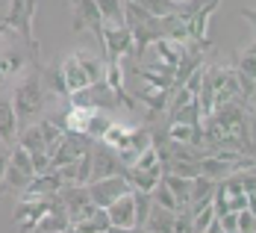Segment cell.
Segmentation results:
<instances>
[{
  "instance_id": "40",
  "label": "cell",
  "mask_w": 256,
  "mask_h": 233,
  "mask_svg": "<svg viewBox=\"0 0 256 233\" xmlns=\"http://www.w3.org/2000/svg\"><path fill=\"white\" fill-rule=\"evenodd\" d=\"M248 171H250V174H256V162H254V165H250V168H248Z\"/></svg>"
},
{
  "instance_id": "36",
  "label": "cell",
  "mask_w": 256,
  "mask_h": 233,
  "mask_svg": "<svg viewBox=\"0 0 256 233\" xmlns=\"http://www.w3.org/2000/svg\"><path fill=\"white\" fill-rule=\"evenodd\" d=\"M256 230V215L250 212V209H238V233H250Z\"/></svg>"
},
{
  "instance_id": "8",
  "label": "cell",
  "mask_w": 256,
  "mask_h": 233,
  "mask_svg": "<svg viewBox=\"0 0 256 233\" xmlns=\"http://www.w3.org/2000/svg\"><path fill=\"white\" fill-rule=\"evenodd\" d=\"M71 30L74 33L92 30L98 45H103V18L94 0H71Z\"/></svg>"
},
{
  "instance_id": "24",
  "label": "cell",
  "mask_w": 256,
  "mask_h": 233,
  "mask_svg": "<svg viewBox=\"0 0 256 233\" xmlns=\"http://www.w3.org/2000/svg\"><path fill=\"white\" fill-rule=\"evenodd\" d=\"M15 145H21V148L30 151V154H36V151H48V145H44V133H42V124H38V121L24 124V127L18 130V142H15Z\"/></svg>"
},
{
  "instance_id": "9",
  "label": "cell",
  "mask_w": 256,
  "mask_h": 233,
  "mask_svg": "<svg viewBox=\"0 0 256 233\" xmlns=\"http://www.w3.org/2000/svg\"><path fill=\"white\" fill-rule=\"evenodd\" d=\"M88 192H92V201L94 207H109L112 201H118L124 192H130V183L124 174H112V177H100V180L88 183Z\"/></svg>"
},
{
  "instance_id": "15",
  "label": "cell",
  "mask_w": 256,
  "mask_h": 233,
  "mask_svg": "<svg viewBox=\"0 0 256 233\" xmlns=\"http://www.w3.org/2000/svg\"><path fill=\"white\" fill-rule=\"evenodd\" d=\"M59 68H62V74H65V83H68V92H71V95L94 83V80L88 77V71H86L82 59H80V51H71V53H68V56L59 62Z\"/></svg>"
},
{
  "instance_id": "25",
  "label": "cell",
  "mask_w": 256,
  "mask_h": 233,
  "mask_svg": "<svg viewBox=\"0 0 256 233\" xmlns=\"http://www.w3.org/2000/svg\"><path fill=\"white\" fill-rule=\"evenodd\" d=\"M132 124H121V121H112L109 127H106V133L100 136V142H106L109 148H115V151H121V148H127L130 139H132Z\"/></svg>"
},
{
  "instance_id": "13",
  "label": "cell",
  "mask_w": 256,
  "mask_h": 233,
  "mask_svg": "<svg viewBox=\"0 0 256 233\" xmlns=\"http://www.w3.org/2000/svg\"><path fill=\"white\" fill-rule=\"evenodd\" d=\"M92 142H94V139H88V136L65 133V136H62V142L56 145V151L50 154V165H53V168H59V165H65V162H71V159H77V156L88 154Z\"/></svg>"
},
{
  "instance_id": "5",
  "label": "cell",
  "mask_w": 256,
  "mask_h": 233,
  "mask_svg": "<svg viewBox=\"0 0 256 233\" xmlns=\"http://www.w3.org/2000/svg\"><path fill=\"white\" fill-rule=\"evenodd\" d=\"M62 207L68 212L71 224L80 218H88L94 212V201H92V192H88V183H62V189L56 192Z\"/></svg>"
},
{
  "instance_id": "31",
  "label": "cell",
  "mask_w": 256,
  "mask_h": 233,
  "mask_svg": "<svg viewBox=\"0 0 256 233\" xmlns=\"http://www.w3.org/2000/svg\"><path fill=\"white\" fill-rule=\"evenodd\" d=\"M38 124H42V133H44V145H48V154H53V151H56V145L62 142L65 130L59 127L53 118H38Z\"/></svg>"
},
{
  "instance_id": "12",
  "label": "cell",
  "mask_w": 256,
  "mask_h": 233,
  "mask_svg": "<svg viewBox=\"0 0 256 233\" xmlns=\"http://www.w3.org/2000/svg\"><path fill=\"white\" fill-rule=\"evenodd\" d=\"M48 207H50V195L48 198H24L21 195V201L15 204V227L18 230H36L38 218L48 212Z\"/></svg>"
},
{
  "instance_id": "16",
  "label": "cell",
  "mask_w": 256,
  "mask_h": 233,
  "mask_svg": "<svg viewBox=\"0 0 256 233\" xmlns=\"http://www.w3.org/2000/svg\"><path fill=\"white\" fill-rule=\"evenodd\" d=\"M18 130H21V121H18V112L12 106V98H0V142L15 145Z\"/></svg>"
},
{
  "instance_id": "6",
  "label": "cell",
  "mask_w": 256,
  "mask_h": 233,
  "mask_svg": "<svg viewBox=\"0 0 256 233\" xmlns=\"http://www.w3.org/2000/svg\"><path fill=\"white\" fill-rule=\"evenodd\" d=\"M100 56L106 62H124L132 56V30L130 27H103Z\"/></svg>"
},
{
  "instance_id": "10",
  "label": "cell",
  "mask_w": 256,
  "mask_h": 233,
  "mask_svg": "<svg viewBox=\"0 0 256 233\" xmlns=\"http://www.w3.org/2000/svg\"><path fill=\"white\" fill-rule=\"evenodd\" d=\"M32 65H42L36 56L30 51H18V48H3L0 51V83H9V80L21 77L26 68H32Z\"/></svg>"
},
{
  "instance_id": "7",
  "label": "cell",
  "mask_w": 256,
  "mask_h": 233,
  "mask_svg": "<svg viewBox=\"0 0 256 233\" xmlns=\"http://www.w3.org/2000/svg\"><path fill=\"white\" fill-rule=\"evenodd\" d=\"M92 180H100V177H112V174H124V162H121V156L115 148H109L106 142L100 139H94L92 142ZM88 180V183H92Z\"/></svg>"
},
{
  "instance_id": "14",
  "label": "cell",
  "mask_w": 256,
  "mask_h": 233,
  "mask_svg": "<svg viewBox=\"0 0 256 233\" xmlns=\"http://www.w3.org/2000/svg\"><path fill=\"white\" fill-rule=\"evenodd\" d=\"M109 221H112V230H136V198H132V189L124 192L118 201H112L109 207Z\"/></svg>"
},
{
  "instance_id": "28",
  "label": "cell",
  "mask_w": 256,
  "mask_h": 233,
  "mask_svg": "<svg viewBox=\"0 0 256 233\" xmlns=\"http://www.w3.org/2000/svg\"><path fill=\"white\" fill-rule=\"evenodd\" d=\"M168 121H182V124H204V115H200V104H198V98H194V101H188V104H182L180 109H174V112H168Z\"/></svg>"
},
{
  "instance_id": "43",
  "label": "cell",
  "mask_w": 256,
  "mask_h": 233,
  "mask_svg": "<svg viewBox=\"0 0 256 233\" xmlns=\"http://www.w3.org/2000/svg\"><path fill=\"white\" fill-rule=\"evenodd\" d=\"M254 51H256V45H254Z\"/></svg>"
},
{
  "instance_id": "21",
  "label": "cell",
  "mask_w": 256,
  "mask_h": 233,
  "mask_svg": "<svg viewBox=\"0 0 256 233\" xmlns=\"http://www.w3.org/2000/svg\"><path fill=\"white\" fill-rule=\"evenodd\" d=\"M174 218H177L174 209L162 207V204H154L150 212H148L144 230H150V233H174Z\"/></svg>"
},
{
  "instance_id": "33",
  "label": "cell",
  "mask_w": 256,
  "mask_h": 233,
  "mask_svg": "<svg viewBox=\"0 0 256 233\" xmlns=\"http://www.w3.org/2000/svg\"><path fill=\"white\" fill-rule=\"evenodd\" d=\"M109 124H112V118H109L103 109H98V115L92 118V124H88V133H86V136H88V139H100Z\"/></svg>"
},
{
  "instance_id": "4",
  "label": "cell",
  "mask_w": 256,
  "mask_h": 233,
  "mask_svg": "<svg viewBox=\"0 0 256 233\" xmlns=\"http://www.w3.org/2000/svg\"><path fill=\"white\" fill-rule=\"evenodd\" d=\"M36 177V168H32V156L30 151H24L21 145H12V156H9V165H6V174H3V183H0V192H15L21 195L30 180Z\"/></svg>"
},
{
  "instance_id": "11",
  "label": "cell",
  "mask_w": 256,
  "mask_h": 233,
  "mask_svg": "<svg viewBox=\"0 0 256 233\" xmlns=\"http://www.w3.org/2000/svg\"><path fill=\"white\" fill-rule=\"evenodd\" d=\"M221 6V0H206L198 12H192L186 18V30H188V42L200 45V48H209V18L212 12Z\"/></svg>"
},
{
  "instance_id": "38",
  "label": "cell",
  "mask_w": 256,
  "mask_h": 233,
  "mask_svg": "<svg viewBox=\"0 0 256 233\" xmlns=\"http://www.w3.org/2000/svg\"><path fill=\"white\" fill-rule=\"evenodd\" d=\"M242 18H244V21H250V24L256 27V9H250V6H244V9H242Z\"/></svg>"
},
{
  "instance_id": "26",
  "label": "cell",
  "mask_w": 256,
  "mask_h": 233,
  "mask_svg": "<svg viewBox=\"0 0 256 233\" xmlns=\"http://www.w3.org/2000/svg\"><path fill=\"white\" fill-rule=\"evenodd\" d=\"M162 183L177 195L180 207H188V195H192V177H182V174H174V171H162Z\"/></svg>"
},
{
  "instance_id": "39",
  "label": "cell",
  "mask_w": 256,
  "mask_h": 233,
  "mask_svg": "<svg viewBox=\"0 0 256 233\" xmlns=\"http://www.w3.org/2000/svg\"><path fill=\"white\" fill-rule=\"evenodd\" d=\"M9 33V24H6V15H0V36H6Z\"/></svg>"
},
{
  "instance_id": "35",
  "label": "cell",
  "mask_w": 256,
  "mask_h": 233,
  "mask_svg": "<svg viewBox=\"0 0 256 233\" xmlns=\"http://www.w3.org/2000/svg\"><path fill=\"white\" fill-rule=\"evenodd\" d=\"M236 68H238L242 74H248V77H256V51H250V48H248V51L238 56Z\"/></svg>"
},
{
  "instance_id": "44",
  "label": "cell",
  "mask_w": 256,
  "mask_h": 233,
  "mask_svg": "<svg viewBox=\"0 0 256 233\" xmlns=\"http://www.w3.org/2000/svg\"><path fill=\"white\" fill-rule=\"evenodd\" d=\"M254 80H256V77H254Z\"/></svg>"
},
{
  "instance_id": "2",
  "label": "cell",
  "mask_w": 256,
  "mask_h": 233,
  "mask_svg": "<svg viewBox=\"0 0 256 233\" xmlns=\"http://www.w3.org/2000/svg\"><path fill=\"white\" fill-rule=\"evenodd\" d=\"M12 106L18 112V121L21 127L24 124H32L42 118L44 106H48V89H44V80H42V65H32L26 68L21 80L12 86Z\"/></svg>"
},
{
  "instance_id": "18",
  "label": "cell",
  "mask_w": 256,
  "mask_h": 233,
  "mask_svg": "<svg viewBox=\"0 0 256 233\" xmlns=\"http://www.w3.org/2000/svg\"><path fill=\"white\" fill-rule=\"evenodd\" d=\"M88 151H92V148H88ZM56 171H59L62 183H88L92 180V156L82 154V156H77V159H71V162H65V165H59Z\"/></svg>"
},
{
  "instance_id": "23",
  "label": "cell",
  "mask_w": 256,
  "mask_h": 233,
  "mask_svg": "<svg viewBox=\"0 0 256 233\" xmlns=\"http://www.w3.org/2000/svg\"><path fill=\"white\" fill-rule=\"evenodd\" d=\"M42 80H44L48 95H53V98H71L68 83H65V74H62L59 65H42Z\"/></svg>"
},
{
  "instance_id": "3",
  "label": "cell",
  "mask_w": 256,
  "mask_h": 233,
  "mask_svg": "<svg viewBox=\"0 0 256 233\" xmlns=\"http://www.w3.org/2000/svg\"><path fill=\"white\" fill-rule=\"evenodd\" d=\"M6 24L15 36H21L26 45V51L32 53L36 59L42 56V45L32 33V24H36V0H9L6 6Z\"/></svg>"
},
{
  "instance_id": "22",
  "label": "cell",
  "mask_w": 256,
  "mask_h": 233,
  "mask_svg": "<svg viewBox=\"0 0 256 233\" xmlns=\"http://www.w3.org/2000/svg\"><path fill=\"white\" fill-rule=\"evenodd\" d=\"M138 98H142V104L148 106L154 115H159V112L168 109V98H171V92H168V89H159V86H150V83H142Z\"/></svg>"
},
{
  "instance_id": "32",
  "label": "cell",
  "mask_w": 256,
  "mask_h": 233,
  "mask_svg": "<svg viewBox=\"0 0 256 233\" xmlns=\"http://www.w3.org/2000/svg\"><path fill=\"white\" fill-rule=\"evenodd\" d=\"M150 198H154V204H162V207L174 209V212H177V209H182V207H180V201H177V195H174V192H171V189H168V186H165L162 180L154 186Z\"/></svg>"
},
{
  "instance_id": "29",
  "label": "cell",
  "mask_w": 256,
  "mask_h": 233,
  "mask_svg": "<svg viewBox=\"0 0 256 233\" xmlns=\"http://www.w3.org/2000/svg\"><path fill=\"white\" fill-rule=\"evenodd\" d=\"M215 218H218V215H215V207H212V201H209V204H204L200 209H194V212H192V230L209 233Z\"/></svg>"
},
{
  "instance_id": "42",
  "label": "cell",
  "mask_w": 256,
  "mask_h": 233,
  "mask_svg": "<svg viewBox=\"0 0 256 233\" xmlns=\"http://www.w3.org/2000/svg\"><path fill=\"white\" fill-rule=\"evenodd\" d=\"M250 104H254V112H256V95H254V101H250Z\"/></svg>"
},
{
  "instance_id": "37",
  "label": "cell",
  "mask_w": 256,
  "mask_h": 233,
  "mask_svg": "<svg viewBox=\"0 0 256 233\" xmlns=\"http://www.w3.org/2000/svg\"><path fill=\"white\" fill-rule=\"evenodd\" d=\"M242 174V183H244V189L250 192V195H256V174H250V171H238Z\"/></svg>"
},
{
  "instance_id": "17",
  "label": "cell",
  "mask_w": 256,
  "mask_h": 233,
  "mask_svg": "<svg viewBox=\"0 0 256 233\" xmlns=\"http://www.w3.org/2000/svg\"><path fill=\"white\" fill-rule=\"evenodd\" d=\"M59 189H62V177H59V171L53 168L48 174H36L21 195H24V198H48V195H56Z\"/></svg>"
},
{
  "instance_id": "30",
  "label": "cell",
  "mask_w": 256,
  "mask_h": 233,
  "mask_svg": "<svg viewBox=\"0 0 256 233\" xmlns=\"http://www.w3.org/2000/svg\"><path fill=\"white\" fill-rule=\"evenodd\" d=\"M132 198H136V230L138 227L144 230V221H148V212L154 207V198H150V192H138V189H132Z\"/></svg>"
},
{
  "instance_id": "20",
  "label": "cell",
  "mask_w": 256,
  "mask_h": 233,
  "mask_svg": "<svg viewBox=\"0 0 256 233\" xmlns=\"http://www.w3.org/2000/svg\"><path fill=\"white\" fill-rule=\"evenodd\" d=\"M162 165L159 168H124V177H127L130 189H138V192H154V186L162 180Z\"/></svg>"
},
{
  "instance_id": "41",
  "label": "cell",
  "mask_w": 256,
  "mask_h": 233,
  "mask_svg": "<svg viewBox=\"0 0 256 233\" xmlns=\"http://www.w3.org/2000/svg\"><path fill=\"white\" fill-rule=\"evenodd\" d=\"M0 15H6V12H3V0H0Z\"/></svg>"
},
{
  "instance_id": "19",
  "label": "cell",
  "mask_w": 256,
  "mask_h": 233,
  "mask_svg": "<svg viewBox=\"0 0 256 233\" xmlns=\"http://www.w3.org/2000/svg\"><path fill=\"white\" fill-rule=\"evenodd\" d=\"M215 189H218V180H212V177H206V174H198V177H192L188 212H194V209H200L204 204H209V201H212V195H215Z\"/></svg>"
},
{
  "instance_id": "1",
  "label": "cell",
  "mask_w": 256,
  "mask_h": 233,
  "mask_svg": "<svg viewBox=\"0 0 256 233\" xmlns=\"http://www.w3.org/2000/svg\"><path fill=\"white\" fill-rule=\"evenodd\" d=\"M204 151H236V154H250L254 148V133H250V112L244 104H218L212 115L204 118Z\"/></svg>"
},
{
  "instance_id": "34",
  "label": "cell",
  "mask_w": 256,
  "mask_h": 233,
  "mask_svg": "<svg viewBox=\"0 0 256 233\" xmlns=\"http://www.w3.org/2000/svg\"><path fill=\"white\" fill-rule=\"evenodd\" d=\"M88 218H92V227H94V233L112 230V221H109V212H106V207H94V212H92Z\"/></svg>"
},
{
  "instance_id": "27",
  "label": "cell",
  "mask_w": 256,
  "mask_h": 233,
  "mask_svg": "<svg viewBox=\"0 0 256 233\" xmlns=\"http://www.w3.org/2000/svg\"><path fill=\"white\" fill-rule=\"evenodd\" d=\"M100 9L103 27H127L124 24V0H94Z\"/></svg>"
}]
</instances>
